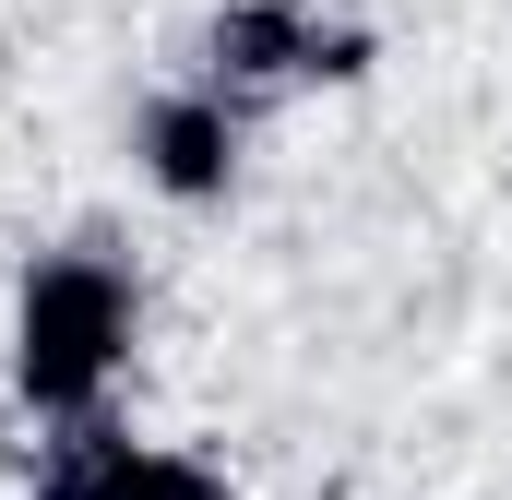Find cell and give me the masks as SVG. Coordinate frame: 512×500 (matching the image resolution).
Instances as JSON below:
<instances>
[{"mask_svg":"<svg viewBox=\"0 0 512 500\" xmlns=\"http://www.w3.org/2000/svg\"><path fill=\"white\" fill-rule=\"evenodd\" d=\"M120 346H131V274L108 250H48L12 298V393L36 417H96Z\"/></svg>","mask_w":512,"mask_h":500,"instance_id":"1","label":"cell"},{"mask_svg":"<svg viewBox=\"0 0 512 500\" xmlns=\"http://www.w3.org/2000/svg\"><path fill=\"white\" fill-rule=\"evenodd\" d=\"M215 84L251 108V96H286V84H346L370 72V24L322 12V0H227L215 12Z\"/></svg>","mask_w":512,"mask_h":500,"instance_id":"2","label":"cell"},{"mask_svg":"<svg viewBox=\"0 0 512 500\" xmlns=\"http://www.w3.org/2000/svg\"><path fill=\"white\" fill-rule=\"evenodd\" d=\"M143 179L167 191V203H215L227 179H239V96L227 84H179V96H155L143 108Z\"/></svg>","mask_w":512,"mask_h":500,"instance_id":"3","label":"cell"},{"mask_svg":"<svg viewBox=\"0 0 512 500\" xmlns=\"http://www.w3.org/2000/svg\"><path fill=\"white\" fill-rule=\"evenodd\" d=\"M203 500H239V489H203Z\"/></svg>","mask_w":512,"mask_h":500,"instance_id":"4","label":"cell"}]
</instances>
